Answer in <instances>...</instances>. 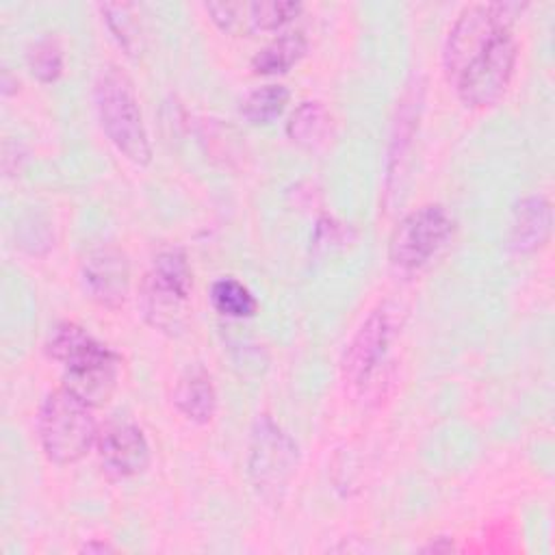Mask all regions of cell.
<instances>
[{
  "label": "cell",
  "mask_w": 555,
  "mask_h": 555,
  "mask_svg": "<svg viewBox=\"0 0 555 555\" xmlns=\"http://www.w3.org/2000/svg\"><path fill=\"white\" fill-rule=\"evenodd\" d=\"M46 353L63 366L61 386L80 401L91 408L111 401L117 388L121 358L85 327L72 321L59 323L48 336Z\"/></svg>",
  "instance_id": "6da1fadb"
},
{
  "label": "cell",
  "mask_w": 555,
  "mask_h": 555,
  "mask_svg": "<svg viewBox=\"0 0 555 555\" xmlns=\"http://www.w3.org/2000/svg\"><path fill=\"white\" fill-rule=\"evenodd\" d=\"M93 102L100 126L117 152L134 165H147L152 160L150 134L128 74L115 65L102 67L93 85Z\"/></svg>",
  "instance_id": "7a4b0ae2"
},
{
  "label": "cell",
  "mask_w": 555,
  "mask_h": 555,
  "mask_svg": "<svg viewBox=\"0 0 555 555\" xmlns=\"http://www.w3.org/2000/svg\"><path fill=\"white\" fill-rule=\"evenodd\" d=\"M91 410L63 386L48 392L39 408L37 431L43 455L52 464H76L98 442L100 429Z\"/></svg>",
  "instance_id": "3957f363"
},
{
  "label": "cell",
  "mask_w": 555,
  "mask_h": 555,
  "mask_svg": "<svg viewBox=\"0 0 555 555\" xmlns=\"http://www.w3.org/2000/svg\"><path fill=\"white\" fill-rule=\"evenodd\" d=\"M193 291V271L182 249L169 247L154 256L141 282L143 319L160 332H178L184 325L186 301Z\"/></svg>",
  "instance_id": "277c9868"
},
{
  "label": "cell",
  "mask_w": 555,
  "mask_h": 555,
  "mask_svg": "<svg viewBox=\"0 0 555 555\" xmlns=\"http://www.w3.org/2000/svg\"><path fill=\"white\" fill-rule=\"evenodd\" d=\"M525 9V2H481L464 7L444 41L442 65L449 82H453L503 30H512L514 20Z\"/></svg>",
  "instance_id": "5b68a950"
},
{
  "label": "cell",
  "mask_w": 555,
  "mask_h": 555,
  "mask_svg": "<svg viewBox=\"0 0 555 555\" xmlns=\"http://www.w3.org/2000/svg\"><path fill=\"white\" fill-rule=\"evenodd\" d=\"M455 221L442 204H425L408 212L388 238V260L401 273L427 267L451 241Z\"/></svg>",
  "instance_id": "8992f818"
},
{
  "label": "cell",
  "mask_w": 555,
  "mask_h": 555,
  "mask_svg": "<svg viewBox=\"0 0 555 555\" xmlns=\"http://www.w3.org/2000/svg\"><path fill=\"white\" fill-rule=\"evenodd\" d=\"M297 460L299 453L295 440L269 416H260L249 440L247 473L264 501L275 503L282 499L297 470Z\"/></svg>",
  "instance_id": "52a82bcc"
},
{
  "label": "cell",
  "mask_w": 555,
  "mask_h": 555,
  "mask_svg": "<svg viewBox=\"0 0 555 555\" xmlns=\"http://www.w3.org/2000/svg\"><path fill=\"white\" fill-rule=\"evenodd\" d=\"M518 59V46L512 30H503L483 48L453 80L457 98L468 108L494 106L507 91Z\"/></svg>",
  "instance_id": "ba28073f"
},
{
  "label": "cell",
  "mask_w": 555,
  "mask_h": 555,
  "mask_svg": "<svg viewBox=\"0 0 555 555\" xmlns=\"http://www.w3.org/2000/svg\"><path fill=\"white\" fill-rule=\"evenodd\" d=\"M304 4L293 0H258V2H208L206 11L219 30L234 37H251L256 33L278 30L301 13Z\"/></svg>",
  "instance_id": "9c48e42d"
},
{
  "label": "cell",
  "mask_w": 555,
  "mask_h": 555,
  "mask_svg": "<svg viewBox=\"0 0 555 555\" xmlns=\"http://www.w3.org/2000/svg\"><path fill=\"white\" fill-rule=\"evenodd\" d=\"M395 336L392 314L386 306H377L362 321L353 338L349 340L343 356V375L349 384L362 386L377 371V366L386 360Z\"/></svg>",
  "instance_id": "30bf717a"
},
{
  "label": "cell",
  "mask_w": 555,
  "mask_h": 555,
  "mask_svg": "<svg viewBox=\"0 0 555 555\" xmlns=\"http://www.w3.org/2000/svg\"><path fill=\"white\" fill-rule=\"evenodd\" d=\"M98 457L106 475L128 479L145 473L152 460L150 442L132 421H111L98 434Z\"/></svg>",
  "instance_id": "8fae6325"
},
{
  "label": "cell",
  "mask_w": 555,
  "mask_h": 555,
  "mask_svg": "<svg viewBox=\"0 0 555 555\" xmlns=\"http://www.w3.org/2000/svg\"><path fill=\"white\" fill-rule=\"evenodd\" d=\"M85 293L100 306L119 308L130 288V264L124 251L113 245L91 249L80 267Z\"/></svg>",
  "instance_id": "7c38bea8"
},
{
  "label": "cell",
  "mask_w": 555,
  "mask_h": 555,
  "mask_svg": "<svg viewBox=\"0 0 555 555\" xmlns=\"http://www.w3.org/2000/svg\"><path fill=\"white\" fill-rule=\"evenodd\" d=\"M553 230V210L546 197L527 195L514 204L509 221V245L518 254L542 249Z\"/></svg>",
  "instance_id": "4fadbf2b"
},
{
  "label": "cell",
  "mask_w": 555,
  "mask_h": 555,
  "mask_svg": "<svg viewBox=\"0 0 555 555\" xmlns=\"http://www.w3.org/2000/svg\"><path fill=\"white\" fill-rule=\"evenodd\" d=\"M173 405L191 423L204 425L217 412V390L204 366H189L173 386Z\"/></svg>",
  "instance_id": "5bb4252c"
},
{
  "label": "cell",
  "mask_w": 555,
  "mask_h": 555,
  "mask_svg": "<svg viewBox=\"0 0 555 555\" xmlns=\"http://www.w3.org/2000/svg\"><path fill=\"white\" fill-rule=\"evenodd\" d=\"M306 50H308L306 35L301 30H288L271 39L251 56V72L260 76L284 74L301 61Z\"/></svg>",
  "instance_id": "9a60e30c"
},
{
  "label": "cell",
  "mask_w": 555,
  "mask_h": 555,
  "mask_svg": "<svg viewBox=\"0 0 555 555\" xmlns=\"http://www.w3.org/2000/svg\"><path fill=\"white\" fill-rule=\"evenodd\" d=\"M332 128V115L319 100L301 102L286 121V134L293 143L306 150H314L325 143Z\"/></svg>",
  "instance_id": "2e32d148"
},
{
  "label": "cell",
  "mask_w": 555,
  "mask_h": 555,
  "mask_svg": "<svg viewBox=\"0 0 555 555\" xmlns=\"http://www.w3.org/2000/svg\"><path fill=\"white\" fill-rule=\"evenodd\" d=\"M100 13L119 48H124L130 56L139 54L143 48V26L137 7L126 2H106L100 4Z\"/></svg>",
  "instance_id": "e0dca14e"
},
{
  "label": "cell",
  "mask_w": 555,
  "mask_h": 555,
  "mask_svg": "<svg viewBox=\"0 0 555 555\" xmlns=\"http://www.w3.org/2000/svg\"><path fill=\"white\" fill-rule=\"evenodd\" d=\"M212 308L228 319H249L258 312V299L236 278H219L208 291Z\"/></svg>",
  "instance_id": "ac0fdd59"
},
{
  "label": "cell",
  "mask_w": 555,
  "mask_h": 555,
  "mask_svg": "<svg viewBox=\"0 0 555 555\" xmlns=\"http://www.w3.org/2000/svg\"><path fill=\"white\" fill-rule=\"evenodd\" d=\"M288 100L291 91L284 85H262L243 98L241 115L254 126H264L284 113Z\"/></svg>",
  "instance_id": "d6986e66"
},
{
  "label": "cell",
  "mask_w": 555,
  "mask_h": 555,
  "mask_svg": "<svg viewBox=\"0 0 555 555\" xmlns=\"http://www.w3.org/2000/svg\"><path fill=\"white\" fill-rule=\"evenodd\" d=\"M30 74L39 82H54L63 74V48L54 35L37 39L26 54Z\"/></svg>",
  "instance_id": "ffe728a7"
},
{
  "label": "cell",
  "mask_w": 555,
  "mask_h": 555,
  "mask_svg": "<svg viewBox=\"0 0 555 555\" xmlns=\"http://www.w3.org/2000/svg\"><path fill=\"white\" fill-rule=\"evenodd\" d=\"M108 551H115V548L106 542H87L80 546V553H108Z\"/></svg>",
  "instance_id": "44dd1931"
}]
</instances>
